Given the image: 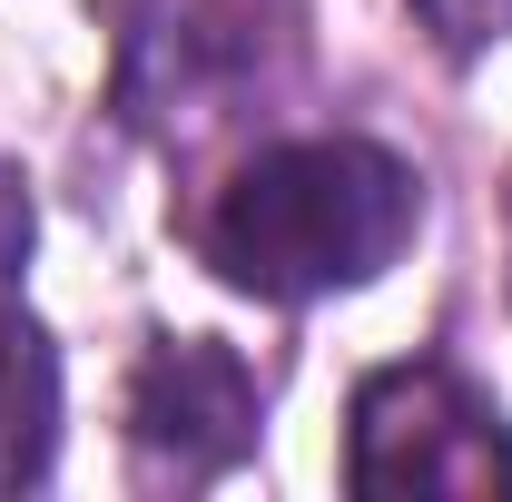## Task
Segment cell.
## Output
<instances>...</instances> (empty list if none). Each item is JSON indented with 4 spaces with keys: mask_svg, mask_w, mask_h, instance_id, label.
<instances>
[{
    "mask_svg": "<svg viewBox=\"0 0 512 502\" xmlns=\"http://www.w3.org/2000/svg\"><path fill=\"white\" fill-rule=\"evenodd\" d=\"M424 227L414 168L375 138H276L256 148L197 217V256L266 306H316L335 286L384 276Z\"/></svg>",
    "mask_w": 512,
    "mask_h": 502,
    "instance_id": "1",
    "label": "cell"
},
{
    "mask_svg": "<svg viewBox=\"0 0 512 502\" xmlns=\"http://www.w3.org/2000/svg\"><path fill=\"white\" fill-rule=\"evenodd\" d=\"M345 483L355 493H453L493 502L512 493V424L463 365H384L355 384L345 424Z\"/></svg>",
    "mask_w": 512,
    "mask_h": 502,
    "instance_id": "2",
    "label": "cell"
},
{
    "mask_svg": "<svg viewBox=\"0 0 512 502\" xmlns=\"http://www.w3.org/2000/svg\"><path fill=\"white\" fill-rule=\"evenodd\" d=\"M414 10H424V30L444 40L453 60H473V50L512 40V0H414Z\"/></svg>",
    "mask_w": 512,
    "mask_h": 502,
    "instance_id": "5",
    "label": "cell"
},
{
    "mask_svg": "<svg viewBox=\"0 0 512 502\" xmlns=\"http://www.w3.org/2000/svg\"><path fill=\"white\" fill-rule=\"evenodd\" d=\"M266 394L217 335H158L128 375V443L158 483H217L256 453Z\"/></svg>",
    "mask_w": 512,
    "mask_h": 502,
    "instance_id": "3",
    "label": "cell"
},
{
    "mask_svg": "<svg viewBox=\"0 0 512 502\" xmlns=\"http://www.w3.org/2000/svg\"><path fill=\"white\" fill-rule=\"evenodd\" d=\"M60 453V345L30 306H0V493L50 483Z\"/></svg>",
    "mask_w": 512,
    "mask_h": 502,
    "instance_id": "4",
    "label": "cell"
}]
</instances>
